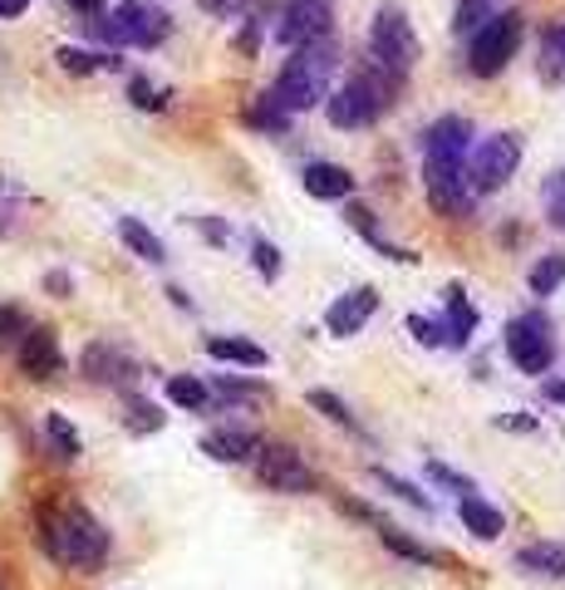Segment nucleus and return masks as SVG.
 <instances>
[{
    "instance_id": "obj_3",
    "label": "nucleus",
    "mask_w": 565,
    "mask_h": 590,
    "mask_svg": "<svg viewBox=\"0 0 565 590\" xmlns=\"http://www.w3.org/2000/svg\"><path fill=\"white\" fill-rule=\"evenodd\" d=\"M393 84H399V74H389L383 64H369V70L345 79V84L325 99V113H330L335 129H369V123L393 104Z\"/></svg>"
},
{
    "instance_id": "obj_11",
    "label": "nucleus",
    "mask_w": 565,
    "mask_h": 590,
    "mask_svg": "<svg viewBox=\"0 0 565 590\" xmlns=\"http://www.w3.org/2000/svg\"><path fill=\"white\" fill-rule=\"evenodd\" d=\"M330 20H335L330 0H290L280 26H276V40L290 44V50H300V44H315V40L330 35Z\"/></svg>"
},
{
    "instance_id": "obj_43",
    "label": "nucleus",
    "mask_w": 565,
    "mask_h": 590,
    "mask_svg": "<svg viewBox=\"0 0 565 590\" xmlns=\"http://www.w3.org/2000/svg\"><path fill=\"white\" fill-rule=\"evenodd\" d=\"M44 286L60 291V295H64V291H74V286H70V276H60V271H54V276H44Z\"/></svg>"
},
{
    "instance_id": "obj_13",
    "label": "nucleus",
    "mask_w": 565,
    "mask_h": 590,
    "mask_svg": "<svg viewBox=\"0 0 565 590\" xmlns=\"http://www.w3.org/2000/svg\"><path fill=\"white\" fill-rule=\"evenodd\" d=\"M374 311H379V291H374V286H359V291L339 295L330 311H325V330L339 335V339H349V335L364 330Z\"/></svg>"
},
{
    "instance_id": "obj_30",
    "label": "nucleus",
    "mask_w": 565,
    "mask_h": 590,
    "mask_svg": "<svg viewBox=\"0 0 565 590\" xmlns=\"http://www.w3.org/2000/svg\"><path fill=\"white\" fill-rule=\"evenodd\" d=\"M541 207H546V222L565 232V167L546 177V187H541Z\"/></svg>"
},
{
    "instance_id": "obj_29",
    "label": "nucleus",
    "mask_w": 565,
    "mask_h": 590,
    "mask_svg": "<svg viewBox=\"0 0 565 590\" xmlns=\"http://www.w3.org/2000/svg\"><path fill=\"white\" fill-rule=\"evenodd\" d=\"M60 70H70V74H94V70H119V60H113V54L70 50V44H64V50H60Z\"/></svg>"
},
{
    "instance_id": "obj_42",
    "label": "nucleus",
    "mask_w": 565,
    "mask_h": 590,
    "mask_svg": "<svg viewBox=\"0 0 565 590\" xmlns=\"http://www.w3.org/2000/svg\"><path fill=\"white\" fill-rule=\"evenodd\" d=\"M25 10H30V0H0V20H16Z\"/></svg>"
},
{
    "instance_id": "obj_21",
    "label": "nucleus",
    "mask_w": 565,
    "mask_h": 590,
    "mask_svg": "<svg viewBox=\"0 0 565 590\" xmlns=\"http://www.w3.org/2000/svg\"><path fill=\"white\" fill-rule=\"evenodd\" d=\"M536 74L546 79V84H565V20H561V26H551L546 35H541Z\"/></svg>"
},
{
    "instance_id": "obj_20",
    "label": "nucleus",
    "mask_w": 565,
    "mask_h": 590,
    "mask_svg": "<svg viewBox=\"0 0 565 590\" xmlns=\"http://www.w3.org/2000/svg\"><path fill=\"white\" fill-rule=\"evenodd\" d=\"M207 355L222 359V365H246V369H261L266 365V349L251 345V339H242V335H212L207 339Z\"/></svg>"
},
{
    "instance_id": "obj_19",
    "label": "nucleus",
    "mask_w": 565,
    "mask_h": 590,
    "mask_svg": "<svg viewBox=\"0 0 565 590\" xmlns=\"http://www.w3.org/2000/svg\"><path fill=\"white\" fill-rule=\"evenodd\" d=\"M119 242L129 246L138 261H148V266H163L167 261V246H163V236L148 232L138 217H119Z\"/></svg>"
},
{
    "instance_id": "obj_44",
    "label": "nucleus",
    "mask_w": 565,
    "mask_h": 590,
    "mask_svg": "<svg viewBox=\"0 0 565 590\" xmlns=\"http://www.w3.org/2000/svg\"><path fill=\"white\" fill-rule=\"evenodd\" d=\"M546 394H551V404H565V379H556V384H546Z\"/></svg>"
},
{
    "instance_id": "obj_34",
    "label": "nucleus",
    "mask_w": 565,
    "mask_h": 590,
    "mask_svg": "<svg viewBox=\"0 0 565 590\" xmlns=\"http://www.w3.org/2000/svg\"><path fill=\"white\" fill-rule=\"evenodd\" d=\"M409 330H413L418 345H452L443 321H423V315H413V321H409Z\"/></svg>"
},
{
    "instance_id": "obj_35",
    "label": "nucleus",
    "mask_w": 565,
    "mask_h": 590,
    "mask_svg": "<svg viewBox=\"0 0 565 590\" xmlns=\"http://www.w3.org/2000/svg\"><path fill=\"white\" fill-rule=\"evenodd\" d=\"M129 424L133 428H138V434H143V428H148V434H157V428H163V414H157V404H143V399H133V394H129Z\"/></svg>"
},
{
    "instance_id": "obj_18",
    "label": "nucleus",
    "mask_w": 565,
    "mask_h": 590,
    "mask_svg": "<svg viewBox=\"0 0 565 590\" xmlns=\"http://www.w3.org/2000/svg\"><path fill=\"white\" fill-rule=\"evenodd\" d=\"M458 517H462V527H468L477 541H496V537L506 531V517L496 512L492 502H482L477 492H472V497H462V502H458Z\"/></svg>"
},
{
    "instance_id": "obj_24",
    "label": "nucleus",
    "mask_w": 565,
    "mask_h": 590,
    "mask_svg": "<svg viewBox=\"0 0 565 590\" xmlns=\"http://www.w3.org/2000/svg\"><path fill=\"white\" fill-rule=\"evenodd\" d=\"M443 325H448V339H452V345H468L472 330H477V305H472L458 286L448 291V321H443Z\"/></svg>"
},
{
    "instance_id": "obj_16",
    "label": "nucleus",
    "mask_w": 565,
    "mask_h": 590,
    "mask_svg": "<svg viewBox=\"0 0 565 590\" xmlns=\"http://www.w3.org/2000/svg\"><path fill=\"white\" fill-rule=\"evenodd\" d=\"M202 452L217 462H246L261 452V438H256L251 428H212V434L202 438Z\"/></svg>"
},
{
    "instance_id": "obj_4",
    "label": "nucleus",
    "mask_w": 565,
    "mask_h": 590,
    "mask_svg": "<svg viewBox=\"0 0 565 590\" xmlns=\"http://www.w3.org/2000/svg\"><path fill=\"white\" fill-rule=\"evenodd\" d=\"M94 26V35L104 44H138V50H153V44L167 40V30H173V20H167V10L148 6V0H119V6L109 10V16L89 20Z\"/></svg>"
},
{
    "instance_id": "obj_31",
    "label": "nucleus",
    "mask_w": 565,
    "mask_h": 590,
    "mask_svg": "<svg viewBox=\"0 0 565 590\" xmlns=\"http://www.w3.org/2000/svg\"><path fill=\"white\" fill-rule=\"evenodd\" d=\"M305 399H310V408H320V414H325V418H330V424H345V428H359V424H355V414H349V404H345V399H335V394H330V389H310V394H305Z\"/></svg>"
},
{
    "instance_id": "obj_23",
    "label": "nucleus",
    "mask_w": 565,
    "mask_h": 590,
    "mask_svg": "<svg viewBox=\"0 0 565 590\" xmlns=\"http://www.w3.org/2000/svg\"><path fill=\"white\" fill-rule=\"evenodd\" d=\"M516 566L531 576H556V581H565V547H551V541H536V547L516 551Z\"/></svg>"
},
{
    "instance_id": "obj_6",
    "label": "nucleus",
    "mask_w": 565,
    "mask_h": 590,
    "mask_svg": "<svg viewBox=\"0 0 565 590\" xmlns=\"http://www.w3.org/2000/svg\"><path fill=\"white\" fill-rule=\"evenodd\" d=\"M369 54L374 64H383L389 74H409L413 60H418V35L403 16V6H379L374 10V26H369Z\"/></svg>"
},
{
    "instance_id": "obj_32",
    "label": "nucleus",
    "mask_w": 565,
    "mask_h": 590,
    "mask_svg": "<svg viewBox=\"0 0 565 590\" xmlns=\"http://www.w3.org/2000/svg\"><path fill=\"white\" fill-rule=\"evenodd\" d=\"M44 428H50V438H54V448H60V458H79V434H74L70 424H64L60 414L44 418Z\"/></svg>"
},
{
    "instance_id": "obj_40",
    "label": "nucleus",
    "mask_w": 565,
    "mask_h": 590,
    "mask_svg": "<svg viewBox=\"0 0 565 590\" xmlns=\"http://www.w3.org/2000/svg\"><path fill=\"white\" fill-rule=\"evenodd\" d=\"M64 6H70L74 16H84V20H99V16H109V0H64Z\"/></svg>"
},
{
    "instance_id": "obj_17",
    "label": "nucleus",
    "mask_w": 565,
    "mask_h": 590,
    "mask_svg": "<svg viewBox=\"0 0 565 590\" xmlns=\"http://www.w3.org/2000/svg\"><path fill=\"white\" fill-rule=\"evenodd\" d=\"M300 183L320 202H345L349 192H355V177H349V167H339V163H305Z\"/></svg>"
},
{
    "instance_id": "obj_36",
    "label": "nucleus",
    "mask_w": 565,
    "mask_h": 590,
    "mask_svg": "<svg viewBox=\"0 0 565 590\" xmlns=\"http://www.w3.org/2000/svg\"><path fill=\"white\" fill-rule=\"evenodd\" d=\"M428 478H433V482H443L448 492H458V497H472V492H477V487H472L468 478H458V472L443 468V462H428Z\"/></svg>"
},
{
    "instance_id": "obj_22",
    "label": "nucleus",
    "mask_w": 565,
    "mask_h": 590,
    "mask_svg": "<svg viewBox=\"0 0 565 590\" xmlns=\"http://www.w3.org/2000/svg\"><path fill=\"white\" fill-rule=\"evenodd\" d=\"M290 119H296V113H290L286 104H280L276 94H256L251 104H246V123H251V129L286 133V129H290Z\"/></svg>"
},
{
    "instance_id": "obj_38",
    "label": "nucleus",
    "mask_w": 565,
    "mask_h": 590,
    "mask_svg": "<svg viewBox=\"0 0 565 590\" xmlns=\"http://www.w3.org/2000/svg\"><path fill=\"white\" fill-rule=\"evenodd\" d=\"M129 94H133V104H138V109H163V89L148 84V79H133Z\"/></svg>"
},
{
    "instance_id": "obj_41",
    "label": "nucleus",
    "mask_w": 565,
    "mask_h": 590,
    "mask_svg": "<svg viewBox=\"0 0 565 590\" xmlns=\"http://www.w3.org/2000/svg\"><path fill=\"white\" fill-rule=\"evenodd\" d=\"M16 335H25V321L16 311H0V339H16Z\"/></svg>"
},
{
    "instance_id": "obj_15",
    "label": "nucleus",
    "mask_w": 565,
    "mask_h": 590,
    "mask_svg": "<svg viewBox=\"0 0 565 590\" xmlns=\"http://www.w3.org/2000/svg\"><path fill=\"white\" fill-rule=\"evenodd\" d=\"M20 369H25L30 379H54V374H60V345H54V335L44 330V325L20 335Z\"/></svg>"
},
{
    "instance_id": "obj_39",
    "label": "nucleus",
    "mask_w": 565,
    "mask_h": 590,
    "mask_svg": "<svg viewBox=\"0 0 565 590\" xmlns=\"http://www.w3.org/2000/svg\"><path fill=\"white\" fill-rule=\"evenodd\" d=\"M202 10H207V16H217V20H226V16H242L246 6H251V0H197Z\"/></svg>"
},
{
    "instance_id": "obj_28",
    "label": "nucleus",
    "mask_w": 565,
    "mask_h": 590,
    "mask_svg": "<svg viewBox=\"0 0 565 590\" xmlns=\"http://www.w3.org/2000/svg\"><path fill=\"white\" fill-rule=\"evenodd\" d=\"M167 399L183 408H207L212 394H207V384L192 379V374H173V379H167Z\"/></svg>"
},
{
    "instance_id": "obj_14",
    "label": "nucleus",
    "mask_w": 565,
    "mask_h": 590,
    "mask_svg": "<svg viewBox=\"0 0 565 590\" xmlns=\"http://www.w3.org/2000/svg\"><path fill=\"white\" fill-rule=\"evenodd\" d=\"M84 374H89V379H99V384H113V389H129V384L138 379V365H133L119 345L99 339V345L84 349Z\"/></svg>"
},
{
    "instance_id": "obj_27",
    "label": "nucleus",
    "mask_w": 565,
    "mask_h": 590,
    "mask_svg": "<svg viewBox=\"0 0 565 590\" xmlns=\"http://www.w3.org/2000/svg\"><path fill=\"white\" fill-rule=\"evenodd\" d=\"M531 295H551V291H561L565 286V256L561 252H551V256H541L536 266H531Z\"/></svg>"
},
{
    "instance_id": "obj_33",
    "label": "nucleus",
    "mask_w": 565,
    "mask_h": 590,
    "mask_svg": "<svg viewBox=\"0 0 565 590\" xmlns=\"http://www.w3.org/2000/svg\"><path fill=\"white\" fill-rule=\"evenodd\" d=\"M374 478H379L383 487H389V492H399V497H403V502H409V507H418V512H428V507H433V502H428V497H423V492H418V487H413V482H403V478H393V472H383V468H374Z\"/></svg>"
},
{
    "instance_id": "obj_8",
    "label": "nucleus",
    "mask_w": 565,
    "mask_h": 590,
    "mask_svg": "<svg viewBox=\"0 0 565 590\" xmlns=\"http://www.w3.org/2000/svg\"><path fill=\"white\" fill-rule=\"evenodd\" d=\"M516 167H522V139H516V133H492V139H482L468 157V177L477 192L506 187Z\"/></svg>"
},
{
    "instance_id": "obj_9",
    "label": "nucleus",
    "mask_w": 565,
    "mask_h": 590,
    "mask_svg": "<svg viewBox=\"0 0 565 590\" xmlns=\"http://www.w3.org/2000/svg\"><path fill=\"white\" fill-rule=\"evenodd\" d=\"M256 478H261L270 492H286V497L315 492V472L305 468V458L290 442H261V452H256Z\"/></svg>"
},
{
    "instance_id": "obj_10",
    "label": "nucleus",
    "mask_w": 565,
    "mask_h": 590,
    "mask_svg": "<svg viewBox=\"0 0 565 590\" xmlns=\"http://www.w3.org/2000/svg\"><path fill=\"white\" fill-rule=\"evenodd\" d=\"M423 187H428V202H433L443 217H468L472 202H477L468 163H423Z\"/></svg>"
},
{
    "instance_id": "obj_7",
    "label": "nucleus",
    "mask_w": 565,
    "mask_h": 590,
    "mask_svg": "<svg viewBox=\"0 0 565 590\" xmlns=\"http://www.w3.org/2000/svg\"><path fill=\"white\" fill-rule=\"evenodd\" d=\"M506 355L522 374H546L551 359H556V335H551V321L541 311H526L506 325Z\"/></svg>"
},
{
    "instance_id": "obj_37",
    "label": "nucleus",
    "mask_w": 565,
    "mask_h": 590,
    "mask_svg": "<svg viewBox=\"0 0 565 590\" xmlns=\"http://www.w3.org/2000/svg\"><path fill=\"white\" fill-rule=\"evenodd\" d=\"M251 261H256V271H261L266 281H276V276H280V252H276L270 242H256V246H251Z\"/></svg>"
},
{
    "instance_id": "obj_1",
    "label": "nucleus",
    "mask_w": 565,
    "mask_h": 590,
    "mask_svg": "<svg viewBox=\"0 0 565 590\" xmlns=\"http://www.w3.org/2000/svg\"><path fill=\"white\" fill-rule=\"evenodd\" d=\"M335 70H339V50L330 44V35L315 40V44H300V50H290V60L280 64L270 94H276L290 113H305V109H315V104L330 99Z\"/></svg>"
},
{
    "instance_id": "obj_25",
    "label": "nucleus",
    "mask_w": 565,
    "mask_h": 590,
    "mask_svg": "<svg viewBox=\"0 0 565 590\" xmlns=\"http://www.w3.org/2000/svg\"><path fill=\"white\" fill-rule=\"evenodd\" d=\"M379 537H383V547L389 551H399L403 561H418V566H433V561H443L438 551H428L423 541H413V537H403L399 527H389V521H379Z\"/></svg>"
},
{
    "instance_id": "obj_12",
    "label": "nucleus",
    "mask_w": 565,
    "mask_h": 590,
    "mask_svg": "<svg viewBox=\"0 0 565 590\" xmlns=\"http://www.w3.org/2000/svg\"><path fill=\"white\" fill-rule=\"evenodd\" d=\"M472 153V123L448 113V119L428 123L423 133V163H468Z\"/></svg>"
},
{
    "instance_id": "obj_5",
    "label": "nucleus",
    "mask_w": 565,
    "mask_h": 590,
    "mask_svg": "<svg viewBox=\"0 0 565 590\" xmlns=\"http://www.w3.org/2000/svg\"><path fill=\"white\" fill-rule=\"evenodd\" d=\"M516 44H522V16L516 10H496L477 35H468V70L477 79H492L512 64Z\"/></svg>"
},
{
    "instance_id": "obj_2",
    "label": "nucleus",
    "mask_w": 565,
    "mask_h": 590,
    "mask_svg": "<svg viewBox=\"0 0 565 590\" xmlns=\"http://www.w3.org/2000/svg\"><path fill=\"white\" fill-rule=\"evenodd\" d=\"M40 541L44 551L60 566H74V571H99L109 556V531L99 527L84 507H60L40 521Z\"/></svg>"
},
{
    "instance_id": "obj_26",
    "label": "nucleus",
    "mask_w": 565,
    "mask_h": 590,
    "mask_svg": "<svg viewBox=\"0 0 565 590\" xmlns=\"http://www.w3.org/2000/svg\"><path fill=\"white\" fill-rule=\"evenodd\" d=\"M492 16H496V0H458V10H452V30H458V35H477Z\"/></svg>"
}]
</instances>
